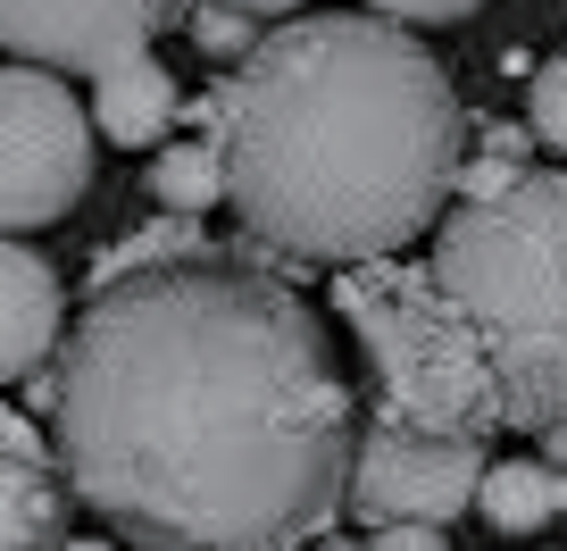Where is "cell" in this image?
<instances>
[{
    "label": "cell",
    "instance_id": "6da1fadb",
    "mask_svg": "<svg viewBox=\"0 0 567 551\" xmlns=\"http://www.w3.org/2000/svg\"><path fill=\"white\" fill-rule=\"evenodd\" d=\"M51 443L75 501L142 551H301L351 510L359 401L284 276L184 259L75 309Z\"/></svg>",
    "mask_w": 567,
    "mask_h": 551
},
{
    "label": "cell",
    "instance_id": "7a4b0ae2",
    "mask_svg": "<svg viewBox=\"0 0 567 551\" xmlns=\"http://www.w3.org/2000/svg\"><path fill=\"white\" fill-rule=\"evenodd\" d=\"M226 210L309 267L401 259L460 193V92L392 18H292L209 92Z\"/></svg>",
    "mask_w": 567,
    "mask_h": 551
},
{
    "label": "cell",
    "instance_id": "3957f363",
    "mask_svg": "<svg viewBox=\"0 0 567 551\" xmlns=\"http://www.w3.org/2000/svg\"><path fill=\"white\" fill-rule=\"evenodd\" d=\"M434 285L476 335L517 435L567 418V167H534L493 201H460L434 234Z\"/></svg>",
    "mask_w": 567,
    "mask_h": 551
},
{
    "label": "cell",
    "instance_id": "277c9868",
    "mask_svg": "<svg viewBox=\"0 0 567 551\" xmlns=\"http://www.w3.org/2000/svg\"><path fill=\"white\" fill-rule=\"evenodd\" d=\"M334 309L351 318L359 351L375 368V418L417 435H451V443H484L501 418V385L484 368L476 335L451 318L434 267L368 259L334 276Z\"/></svg>",
    "mask_w": 567,
    "mask_h": 551
},
{
    "label": "cell",
    "instance_id": "5b68a950",
    "mask_svg": "<svg viewBox=\"0 0 567 551\" xmlns=\"http://www.w3.org/2000/svg\"><path fill=\"white\" fill-rule=\"evenodd\" d=\"M92 118L51 68H0V234H34L84 201Z\"/></svg>",
    "mask_w": 567,
    "mask_h": 551
},
{
    "label": "cell",
    "instance_id": "8992f818",
    "mask_svg": "<svg viewBox=\"0 0 567 551\" xmlns=\"http://www.w3.org/2000/svg\"><path fill=\"white\" fill-rule=\"evenodd\" d=\"M484 477H493L484 443H451V435L368 418L359 460H351V510L375 518V527H451L484 493Z\"/></svg>",
    "mask_w": 567,
    "mask_h": 551
},
{
    "label": "cell",
    "instance_id": "52a82bcc",
    "mask_svg": "<svg viewBox=\"0 0 567 551\" xmlns=\"http://www.w3.org/2000/svg\"><path fill=\"white\" fill-rule=\"evenodd\" d=\"M176 18V0H0V51L25 68L109 75L117 59H142Z\"/></svg>",
    "mask_w": 567,
    "mask_h": 551
},
{
    "label": "cell",
    "instance_id": "ba28073f",
    "mask_svg": "<svg viewBox=\"0 0 567 551\" xmlns=\"http://www.w3.org/2000/svg\"><path fill=\"white\" fill-rule=\"evenodd\" d=\"M68 501L75 484L59 468V443H42L34 418L0 401V551H59Z\"/></svg>",
    "mask_w": 567,
    "mask_h": 551
},
{
    "label": "cell",
    "instance_id": "9c48e42d",
    "mask_svg": "<svg viewBox=\"0 0 567 551\" xmlns=\"http://www.w3.org/2000/svg\"><path fill=\"white\" fill-rule=\"evenodd\" d=\"M59 326H68L59 267L42 259V251H25V243L0 234V385H25V376L51 368Z\"/></svg>",
    "mask_w": 567,
    "mask_h": 551
},
{
    "label": "cell",
    "instance_id": "30bf717a",
    "mask_svg": "<svg viewBox=\"0 0 567 551\" xmlns=\"http://www.w3.org/2000/svg\"><path fill=\"white\" fill-rule=\"evenodd\" d=\"M176 109H184V92H176V75H167L151 51L117 59L109 75H92V125H101L117 151H151L167 125H176Z\"/></svg>",
    "mask_w": 567,
    "mask_h": 551
},
{
    "label": "cell",
    "instance_id": "8fae6325",
    "mask_svg": "<svg viewBox=\"0 0 567 551\" xmlns=\"http://www.w3.org/2000/svg\"><path fill=\"white\" fill-rule=\"evenodd\" d=\"M476 510L493 518L501 534H534V527H550V518L567 510V468H550V460H501L493 477H484Z\"/></svg>",
    "mask_w": 567,
    "mask_h": 551
},
{
    "label": "cell",
    "instance_id": "7c38bea8",
    "mask_svg": "<svg viewBox=\"0 0 567 551\" xmlns=\"http://www.w3.org/2000/svg\"><path fill=\"white\" fill-rule=\"evenodd\" d=\"M151 201H159L167 217H209L217 201H226V151H217V134L167 143L159 160H151Z\"/></svg>",
    "mask_w": 567,
    "mask_h": 551
},
{
    "label": "cell",
    "instance_id": "4fadbf2b",
    "mask_svg": "<svg viewBox=\"0 0 567 551\" xmlns=\"http://www.w3.org/2000/svg\"><path fill=\"white\" fill-rule=\"evenodd\" d=\"M184 259H217L209 234H200V217H159V226L125 234V243L109 251L101 267H92V293L117 285V276H142V267H184Z\"/></svg>",
    "mask_w": 567,
    "mask_h": 551
},
{
    "label": "cell",
    "instance_id": "5bb4252c",
    "mask_svg": "<svg viewBox=\"0 0 567 551\" xmlns=\"http://www.w3.org/2000/svg\"><path fill=\"white\" fill-rule=\"evenodd\" d=\"M517 176H534V151H526V134H484V151L460 167V201H493V193H509Z\"/></svg>",
    "mask_w": 567,
    "mask_h": 551
},
{
    "label": "cell",
    "instance_id": "9a60e30c",
    "mask_svg": "<svg viewBox=\"0 0 567 551\" xmlns=\"http://www.w3.org/2000/svg\"><path fill=\"white\" fill-rule=\"evenodd\" d=\"M526 125H534V134H543V143L567 160V51L534 68V84H526Z\"/></svg>",
    "mask_w": 567,
    "mask_h": 551
},
{
    "label": "cell",
    "instance_id": "2e32d148",
    "mask_svg": "<svg viewBox=\"0 0 567 551\" xmlns=\"http://www.w3.org/2000/svg\"><path fill=\"white\" fill-rule=\"evenodd\" d=\"M193 42H200V51H209V59H234V68H243V59L259 51V34H250V18H243V9H226V0H209V9H200V18H193Z\"/></svg>",
    "mask_w": 567,
    "mask_h": 551
},
{
    "label": "cell",
    "instance_id": "e0dca14e",
    "mask_svg": "<svg viewBox=\"0 0 567 551\" xmlns=\"http://www.w3.org/2000/svg\"><path fill=\"white\" fill-rule=\"evenodd\" d=\"M368 9L392 25H451V18H476L484 0H368Z\"/></svg>",
    "mask_w": 567,
    "mask_h": 551
},
{
    "label": "cell",
    "instance_id": "ac0fdd59",
    "mask_svg": "<svg viewBox=\"0 0 567 551\" xmlns=\"http://www.w3.org/2000/svg\"><path fill=\"white\" fill-rule=\"evenodd\" d=\"M368 551H451V543H443V527H375Z\"/></svg>",
    "mask_w": 567,
    "mask_h": 551
},
{
    "label": "cell",
    "instance_id": "d6986e66",
    "mask_svg": "<svg viewBox=\"0 0 567 551\" xmlns=\"http://www.w3.org/2000/svg\"><path fill=\"white\" fill-rule=\"evenodd\" d=\"M226 9H243V18H292L301 0H226Z\"/></svg>",
    "mask_w": 567,
    "mask_h": 551
},
{
    "label": "cell",
    "instance_id": "ffe728a7",
    "mask_svg": "<svg viewBox=\"0 0 567 551\" xmlns=\"http://www.w3.org/2000/svg\"><path fill=\"white\" fill-rule=\"evenodd\" d=\"M543 460H550V468H567V418H559V427L543 435Z\"/></svg>",
    "mask_w": 567,
    "mask_h": 551
},
{
    "label": "cell",
    "instance_id": "44dd1931",
    "mask_svg": "<svg viewBox=\"0 0 567 551\" xmlns=\"http://www.w3.org/2000/svg\"><path fill=\"white\" fill-rule=\"evenodd\" d=\"M68 551H101V543H68Z\"/></svg>",
    "mask_w": 567,
    "mask_h": 551
}]
</instances>
